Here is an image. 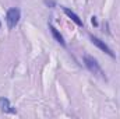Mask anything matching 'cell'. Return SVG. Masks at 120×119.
<instances>
[{"mask_svg": "<svg viewBox=\"0 0 120 119\" xmlns=\"http://www.w3.org/2000/svg\"><path fill=\"white\" fill-rule=\"evenodd\" d=\"M0 25H1V23H0Z\"/></svg>", "mask_w": 120, "mask_h": 119, "instance_id": "obj_9", "label": "cell"}, {"mask_svg": "<svg viewBox=\"0 0 120 119\" xmlns=\"http://www.w3.org/2000/svg\"><path fill=\"white\" fill-rule=\"evenodd\" d=\"M49 28H50V32H52L53 38H55V39H56V41L59 42L60 45H61V46H66V42H64V39H63V36H61V34H60L59 31L56 30V28H55V27H53L52 24L49 25Z\"/></svg>", "mask_w": 120, "mask_h": 119, "instance_id": "obj_6", "label": "cell"}, {"mask_svg": "<svg viewBox=\"0 0 120 119\" xmlns=\"http://www.w3.org/2000/svg\"><path fill=\"white\" fill-rule=\"evenodd\" d=\"M0 109L7 114H17V109L10 104V101L6 97H0Z\"/></svg>", "mask_w": 120, "mask_h": 119, "instance_id": "obj_4", "label": "cell"}, {"mask_svg": "<svg viewBox=\"0 0 120 119\" xmlns=\"http://www.w3.org/2000/svg\"><path fill=\"white\" fill-rule=\"evenodd\" d=\"M91 21H92V24H94L95 27L98 25V21H96V17H92V18H91Z\"/></svg>", "mask_w": 120, "mask_h": 119, "instance_id": "obj_8", "label": "cell"}, {"mask_svg": "<svg viewBox=\"0 0 120 119\" xmlns=\"http://www.w3.org/2000/svg\"><path fill=\"white\" fill-rule=\"evenodd\" d=\"M45 4H48V6H50V7H55V6H56L55 0H45Z\"/></svg>", "mask_w": 120, "mask_h": 119, "instance_id": "obj_7", "label": "cell"}, {"mask_svg": "<svg viewBox=\"0 0 120 119\" xmlns=\"http://www.w3.org/2000/svg\"><path fill=\"white\" fill-rule=\"evenodd\" d=\"M82 59H84V64L87 66V69L90 70L91 73H94V74H96V76H99V77H102V79H106L103 70L101 69L98 60L95 59V58H92V56H90V55H84Z\"/></svg>", "mask_w": 120, "mask_h": 119, "instance_id": "obj_1", "label": "cell"}, {"mask_svg": "<svg viewBox=\"0 0 120 119\" xmlns=\"http://www.w3.org/2000/svg\"><path fill=\"white\" fill-rule=\"evenodd\" d=\"M20 18H21V11H20V8H17V7L10 8V10L7 11V14H6V21H7L8 28H14V27L20 23Z\"/></svg>", "mask_w": 120, "mask_h": 119, "instance_id": "obj_2", "label": "cell"}, {"mask_svg": "<svg viewBox=\"0 0 120 119\" xmlns=\"http://www.w3.org/2000/svg\"><path fill=\"white\" fill-rule=\"evenodd\" d=\"M63 11H64V13H66V14H67V16H68V17H70L75 24H77V25L82 27V21H81V18H80L74 11H71V10H70V8H67V7H63Z\"/></svg>", "mask_w": 120, "mask_h": 119, "instance_id": "obj_5", "label": "cell"}, {"mask_svg": "<svg viewBox=\"0 0 120 119\" xmlns=\"http://www.w3.org/2000/svg\"><path fill=\"white\" fill-rule=\"evenodd\" d=\"M90 38H91V41H92V44H94V45H96L101 51H103V52H105V53H108L109 56L115 58V53L112 52V49H110V48H109V46H108L103 41H101L99 38H96V36H94V35H91Z\"/></svg>", "mask_w": 120, "mask_h": 119, "instance_id": "obj_3", "label": "cell"}]
</instances>
